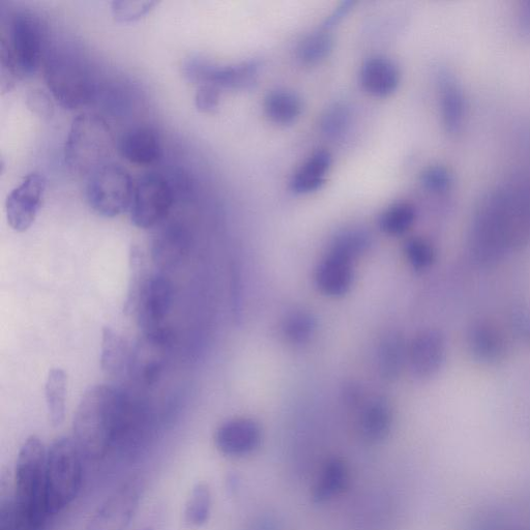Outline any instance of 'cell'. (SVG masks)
Here are the masks:
<instances>
[{"label": "cell", "mask_w": 530, "mask_h": 530, "mask_svg": "<svg viewBox=\"0 0 530 530\" xmlns=\"http://www.w3.org/2000/svg\"><path fill=\"white\" fill-rule=\"evenodd\" d=\"M467 345L471 355L485 364L503 361L508 352V341L504 332L488 320H479L470 326Z\"/></svg>", "instance_id": "obj_18"}, {"label": "cell", "mask_w": 530, "mask_h": 530, "mask_svg": "<svg viewBox=\"0 0 530 530\" xmlns=\"http://www.w3.org/2000/svg\"><path fill=\"white\" fill-rule=\"evenodd\" d=\"M315 280L321 292L330 297H341L353 281L352 261L330 252L316 270Z\"/></svg>", "instance_id": "obj_22"}, {"label": "cell", "mask_w": 530, "mask_h": 530, "mask_svg": "<svg viewBox=\"0 0 530 530\" xmlns=\"http://www.w3.org/2000/svg\"><path fill=\"white\" fill-rule=\"evenodd\" d=\"M417 219V210L408 202H400L391 206L381 215L379 225L382 231L390 235H401L407 232Z\"/></svg>", "instance_id": "obj_31"}, {"label": "cell", "mask_w": 530, "mask_h": 530, "mask_svg": "<svg viewBox=\"0 0 530 530\" xmlns=\"http://www.w3.org/2000/svg\"><path fill=\"white\" fill-rule=\"evenodd\" d=\"M370 245L367 232L361 229H352L338 235L330 252L353 260L363 254Z\"/></svg>", "instance_id": "obj_33"}, {"label": "cell", "mask_w": 530, "mask_h": 530, "mask_svg": "<svg viewBox=\"0 0 530 530\" xmlns=\"http://www.w3.org/2000/svg\"><path fill=\"white\" fill-rule=\"evenodd\" d=\"M140 502L135 483H128L112 493L86 523L83 530H126Z\"/></svg>", "instance_id": "obj_14"}, {"label": "cell", "mask_w": 530, "mask_h": 530, "mask_svg": "<svg viewBox=\"0 0 530 530\" xmlns=\"http://www.w3.org/2000/svg\"><path fill=\"white\" fill-rule=\"evenodd\" d=\"M512 328L515 334L526 344L530 345V309L518 307L513 311Z\"/></svg>", "instance_id": "obj_41"}, {"label": "cell", "mask_w": 530, "mask_h": 530, "mask_svg": "<svg viewBox=\"0 0 530 530\" xmlns=\"http://www.w3.org/2000/svg\"><path fill=\"white\" fill-rule=\"evenodd\" d=\"M134 190L129 171L109 162L88 175L86 200L98 215L114 218L130 210Z\"/></svg>", "instance_id": "obj_8"}, {"label": "cell", "mask_w": 530, "mask_h": 530, "mask_svg": "<svg viewBox=\"0 0 530 530\" xmlns=\"http://www.w3.org/2000/svg\"><path fill=\"white\" fill-rule=\"evenodd\" d=\"M47 452L37 436L27 438L19 451L9 502L20 530H42L51 516L46 499Z\"/></svg>", "instance_id": "obj_3"}, {"label": "cell", "mask_w": 530, "mask_h": 530, "mask_svg": "<svg viewBox=\"0 0 530 530\" xmlns=\"http://www.w3.org/2000/svg\"><path fill=\"white\" fill-rule=\"evenodd\" d=\"M149 426V415L126 392L106 385L88 389L76 410L74 440L84 458L98 461L116 446L138 443Z\"/></svg>", "instance_id": "obj_1"}, {"label": "cell", "mask_w": 530, "mask_h": 530, "mask_svg": "<svg viewBox=\"0 0 530 530\" xmlns=\"http://www.w3.org/2000/svg\"><path fill=\"white\" fill-rule=\"evenodd\" d=\"M303 110L301 98L292 92H271L264 100V111L269 119L279 125H289L299 119Z\"/></svg>", "instance_id": "obj_29"}, {"label": "cell", "mask_w": 530, "mask_h": 530, "mask_svg": "<svg viewBox=\"0 0 530 530\" xmlns=\"http://www.w3.org/2000/svg\"><path fill=\"white\" fill-rule=\"evenodd\" d=\"M405 255L411 267L417 271L428 270L435 261L433 246L423 239H411L405 245Z\"/></svg>", "instance_id": "obj_37"}, {"label": "cell", "mask_w": 530, "mask_h": 530, "mask_svg": "<svg viewBox=\"0 0 530 530\" xmlns=\"http://www.w3.org/2000/svg\"><path fill=\"white\" fill-rule=\"evenodd\" d=\"M82 457L74 438H58L48 449L46 499L51 516L66 509L79 494L83 480Z\"/></svg>", "instance_id": "obj_7"}, {"label": "cell", "mask_w": 530, "mask_h": 530, "mask_svg": "<svg viewBox=\"0 0 530 530\" xmlns=\"http://www.w3.org/2000/svg\"><path fill=\"white\" fill-rule=\"evenodd\" d=\"M192 245L191 233L184 224L173 222L163 226L155 235L152 257L161 271L179 267L188 257Z\"/></svg>", "instance_id": "obj_16"}, {"label": "cell", "mask_w": 530, "mask_h": 530, "mask_svg": "<svg viewBox=\"0 0 530 530\" xmlns=\"http://www.w3.org/2000/svg\"><path fill=\"white\" fill-rule=\"evenodd\" d=\"M114 136L98 114L82 113L74 119L65 144V161L78 174L90 175L109 163Z\"/></svg>", "instance_id": "obj_6"}, {"label": "cell", "mask_w": 530, "mask_h": 530, "mask_svg": "<svg viewBox=\"0 0 530 530\" xmlns=\"http://www.w3.org/2000/svg\"><path fill=\"white\" fill-rule=\"evenodd\" d=\"M447 355L446 340L435 330L420 333L407 347V363L416 377L428 379L443 368Z\"/></svg>", "instance_id": "obj_15"}, {"label": "cell", "mask_w": 530, "mask_h": 530, "mask_svg": "<svg viewBox=\"0 0 530 530\" xmlns=\"http://www.w3.org/2000/svg\"><path fill=\"white\" fill-rule=\"evenodd\" d=\"M221 88L203 84L198 87L195 95L196 108L201 112H214L220 103Z\"/></svg>", "instance_id": "obj_39"}, {"label": "cell", "mask_w": 530, "mask_h": 530, "mask_svg": "<svg viewBox=\"0 0 530 530\" xmlns=\"http://www.w3.org/2000/svg\"><path fill=\"white\" fill-rule=\"evenodd\" d=\"M119 151L124 159L138 166H150L161 157V141L150 127H135L120 139Z\"/></svg>", "instance_id": "obj_20"}, {"label": "cell", "mask_w": 530, "mask_h": 530, "mask_svg": "<svg viewBox=\"0 0 530 530\" xmlns=\"http://www.w3.org/2000/svg\"><path fill=\"white\" fill-rule=\"evenodd\" d=\"M26 104L29 109L42 117L44 120L51 119L54 106L51 98L41 90H33L27 94Z\"/></svg>", "instance_id": "obj_40"}, {"label": "cell", "mask_w": 530, "mask_h": 530, "mask_svg": "<svg viewBox=\"0 0 530 530\" xmlns=\"http://www.w3.org/2000/svg\"><path fill=\"white\" fill-rule=\"evenodd\" d=\"M393 415L390 405L382 399H374L364 406L358 420V431L369 444L385 440L392 428Z\"/></svg>", "instance_id": "obj_24"}, {"label": "cell", "mask_w": 530, "mask_h": 530, "mask_svg": "<svg viewBox=\"0 0 530 530\" xmlns=\"http://www.w3.org/2000/svg\"><path fill=\"white\" fill-rule=\"evenodd\" d=\"M260 65L247 61L234 65H219L200 55L191 56L183 64L184 77L200 85L210 84L219 88L244 90L255 84Z\"/></svg>", "instance_id": "obj_11"}, {"label": "cell", "mask_w": 530, "mask_h": 530, "mask_svg": "<svg viewBox=\"0 0 530 530\" xmlns=\"http://www.w3.org/2000/svg\"><path fill=\"white\" fill-rule=\"evenodd\" d=\"M353 6L352 2L342 3L334 12L327 18L325 23H323V28L331 29L336 26L350 11Z\"/></svg>", "instance_id": "obj_42"}, {"label": "cell", "mask_w": 530, "mask_h": 530, "mask_svg": "<svg viewBox=\"0 0 530 530\" xmlns=\"http://www.w3.org/2000/svg\"><path fill=\"white\" fill-rule=\"evenodd\" d=\"M517 19L521 33L530 37V0L521 4Z\"/></svg>", "instance_id": "obj_43"}, {"label": "cell", "mask_w": 530, "mask_h": 530, "mask_svg": "<svg viewBox=\"0 0 530 530\" xmlns=\"http://www.w3.org/2000/svg\"><path fill=\"white\" fill-rule=\"evenodd\" d=\"M46 179L41 173H31L12 190L6 201L9 225L17 232L32 227L40 212L46 190Z\"/></svg>", "instance_id": "obj_13"}, {"label": "cell", "mask_w": 530, "mask_h": 530, "mask_svg": "<svg viewBox=\"0 0 530 530\" xmlns=\"http://www.w3.org/2000/svg\"><path fill=\"white\" fill-rule=\"evenodd\" d=\"M349 117V110L345 104H334L322 116V132L330 138H339L349 126Z\"/></svg>", "instance_id": "obj_36"}, {"label": "cell", "mask_w": 530, "mask_h": 530, "mask_svg": "<svg viewBox=\"0 0 530 530\" xmlns=\"http://www.w3.org/2000/svg\"><path fill=\"white\" fill-rule=\"evenodd\" d=\"M333 48V40L326 33H316L307 37L299 47L300 60L305 64H315L327 57Z\"/></svg>", "instance_id": "obj_34"}, {"label": "cell", "mask_w": 530, "mask_h": 530, "mask_svg": "<svg viewBox=\"0 0 530 530\" xmlns=\"http://www.w3.org/2000/svg\"><path fill=\"white\" fill-rule=\"evenodd\" d=\"M132 347L110 328L103 330L101 365L103 371L112 377L129 373Z\"/></svg>", "instance_id": "obj_26"}, {"label": "cell", "mask_w": 530, "mask_h": 530, "mask_svg": "<svg viewBox=\"0 0 530 530\" xmlns=\"http://www.w3.org/2000/svg\"><path fill=\"white\" fill-rule=\"evenodd\" d=\"M407 362V347L404 339L397 333L384 337L377 348L376 363L381 377L393 380L401 373Z\"/></svg>", "instance_id": "obj_27"}, {"label": "cell", "mask_w": 530, "mask_h": 530, "mask_svg": "<svg viewBox=\"0 0 530 530\" xmlns=\"http://www.w3.org/2000/svg\"><path fill=\"white\" fill-rule=\"evenodd\" d=\"M439 105L441 119L452 135L462 132L467 115V103L461 84L449 72L439 74Z\"/></svg>", "instance_id": "obj_19"}, {"label": "cell", "mask_w": 530, "mask_h": 530, "mask_svg": "<svg viewBox=\"0 0 530 530\" xmlns=\"http://www.w3.org/2000/svg\"><path fill=\"white\" fill-rule=\"evenodd\" d=\"M173 302V286L163 274L156 273L145 278L130 305L136 311L137 321L142 333L165 328Z\"/></svg>", "instance_id": "obj_12"}, {"label": "cell", "mask_w": 530, "mask_h": 530, "mask_svg": "<svg viewBox=\"0 0 530 530\" xmlns=\"http://www.w3.org/2000/svg\"><path fill=\"white\" fill-rule=\"evenodd\" d=\"M349 484L347 464L340 458H331L323 463L312 486L314 503L323 504L339 496Z\"/></svg>", "instance_id": "obj_23"}, {"label": "cell", "mask_w": 530, "mask_h": 530, "mask_svg": "<svg viewBox=\"0 0 530 530\" xmlns=\"http://www.w3.org/2000/svg\"><path fill=\"white\" fill-rule=\"evenodd\" d=\"M44 76L51 95L66 109L86 106L97 96L98 84L92 67L73 49L50 48L44 61Z\"/></svg>", "instance_id": "obj_5"}, {"label": "cell", "mask_w": 530, "mask_h": 530, "mask_svg": "<svg viewBox=\"0 0 530 530\" xmlns=\"http://www.w3.org/2000/svg\"><path fill=\"white\" fill-rule=\"evenodd\" d=\"M174 201L171 184L158 173H149L135 185L131 203L132 223L142 229L161 224L169 215Z\"/></svg>", "instance_id": "obj_10"}, {"label": "cell", "mask_w": 530, "mask_h": 530, "mask_svg": "<svg viewBox=\"0 0 530 530\" xmlns=\"http://www.w3.org/2000/svg\"><path fill=\"white\" fill-rule=\"evenodd\" d=\"M333 157L329 151L320 150L313 154L292 176L290 187L294 193L308 194L325 184Z\"/></svg>", "instance_id": "obj_25"}, {"label": "cell", "mask_w": 530, "mask_h": 530, "mask_svg": "<svg viewBox=\"0 0 530 530\" xmlns=\"http://www.w3.org/2000/svg\"><path fill=\"white\" fill-rule=\"evenodd\" d=\"M157 5L154 0H115L111 11L116 21L133 22L151 12Z\"/></svg>", "instance_id": "obj_35"}, {"label": "cell", "mask_w": 530, "mask_h": 530, "mask_svg": "<svg viewBox=\"0 0 530 530\" xmlns=\"http://www.w3.org/2000/svg\"><path fill=\"white\" fill-rule=\"evenodd\" d=\"M530 242V185L509 182L481 200L471 225L469 249L476 261L495 264Z\"/></svg>", "instance_id": "obj_2"}, {"label": "cell", "mask_w": 530, "mask_h": 530, "mask_svg": "<svg viewBox=\"0 0 530 530\" xmlns=\"http://www.w3.org/2000/svg\"><path fill=\"white\" fill-rule=\"evenodd\" d=\"M400 78L399 68L385 56L369 58L360 73L364 90L375 97H387L393 94L397 90Z\"/></svg>", "instance_id": "obj_21"}, {"label": "cell", "mask_w": 530, "mask_h": 530, "mask_svg": "<svg viewBox=\"0 0 530 530\" xmlns=\"http://www.w3.org/2000/svg\"><path fill=\"white\" fill-rule=\"evenodd\" d=\"M144 530H154V529H152V528H146V529H144Z\"/></svg>", "instance_id": "obj_44"}, {"label": "cell", "mask_w": 530, "mask_h": 530, "mask_svg": "<svg viewBox=\"0 0 530 530\" xmlns=\"http://www.w3.org/2000/svg\"><path fill=\"white\" fill-rule=\"evenodd\" d=\"M421 181L429 192L444 194L451 189L453 176L446 167L431 166L422 173Z\"/></svg>", "instance_id": "obj_38"}, {"label": "cell", "mask_w": 530, "mask_h": 530, "mask_svg": "<svg viewBox=\"0 0 530 530\" xmlns=\"http://www.w3.org/2000/svg\"><path fill=\"white\" fill-rule=\"evenodd\" d=\"M212 510V493L208 485L197 484L188 498L184 512L185 523L200 527L209 521Z\"/></svg>", "instance_id": "obj_30"}, {"label": "cell", "mask_w": 530, "mask_h": 530, "mask_svg": "<svg viewBox=\"0 0 530 530\" xmlns=\"http://www.w3.org/2000/svg\"><path fill=\"white\" fill-rule=\"evenodd\" d=\"M67 388L66 372L61 368L51 369L45 382V398L49 420L54 427L65 421Z\"/></svg>", "instance_id": "obj_28"}, {"label": "cell", "mask_w": 530, "mask_h": 530, "mask_svg": "<svg viewBox=\"0 0 530 530\" xmlns=\"http://www.w3.org/2000/svg\"><path fill=\"white\" fill-rule=\"evenodd\" d=\"M261 443L260 426L251 419H232L216 431L217 449L229 457H242L253 453Z\"/></svg>", "instance_id": "obj_17"}, {"label": "cell", "mask_w": 530, "mask_h": 530, "mask_svg": "<svg viewBox=\"0 0 530 530\" xmlns=\"http://www.w3.org/2000/svg\"><path fill=\"white\" fill-rule=\"evenodd\" d=\"M173 347L174 335L169 329L142 333L132 347L129 376L139 386H155L168 365Z\"/></svg>", "instance_id": "obj_9"}, {"label": "cell", "mask_w": 530, "mask_h": 530, "mask_svg": "<svg viewBox=\"0 0 530 530\" xmlns=\"http://www.w3.org/2000/svg\"><path fill=\"white\" fill-rule=\"evenodd\" d=\"M48 50L46 26L41 18L27 11L14 13L0 43L3 92L10 91L22 77L35 74Z\"/></svg>", "instance_id": "obj_4"}, {"label": "cell", "mask_w": 530, "mask_h": 530, "mask_svg": "<svg viewBox=\"0 0 530 530\" xmlns=\"http://www.w3.org/2000/svg\"><path fill=\"white\" fill-rule=\"evenodd\" d=\"M316 329L314 317L306 311H296L284 320L283 333L293 344H304L310 340Z\"/></svg>", "instance_id": "obj_32"}]
</instances>
